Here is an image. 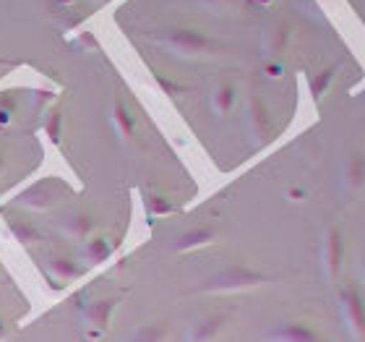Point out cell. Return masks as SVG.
<instances>
[{
  "instance_id": "6da1fadb",
  "label": "cell",
  "mask_w": 365,
  "mask_h": 342,
  "mask_svg": "<svg viewBox=\"0 0 365 342\" xmlns=\"http://www.w3.org/2000/svg\"><path fill=\"white\" fill-rule=\"evenodd\" d=\"M267 280L261 272L256 269H248V266H230V269H222L214 277L201 285L204 293H243V290L259 288L261 282Z\"/></svg>"
},
{
  "instance_id": "7a4b0ae2",
  "label": "cell",
  "mask_w": 365,
  "mask_h": 342,
  "mask_svg": "<svg viewBox=\"0 0 365 342\" xmlns=\"http://www.w3.org/2000/svg\"><path fill=\"white\" fill-rule=\"evenodd\" d=\"M339 311H342L344 327L352 335V340L365 342V301L355 285L339 290Z\"/></svg>"
},
{
  "instance_id": "3957f363",
  "label": "cell",
  "mask_w": 365,
  "mask_h": 342,
  "mask_svg": "<svg viewBox=\"0 0 365 342\" xmlns=\"http://www.w3.org/2000/svg\"><path fill=\"white\" fill-rule=\"evenodd\" d=\"M162 45L168 47L170 53L180 55V58H198L212 47V39L196 29H175L162 39Z\"/></svg>"
},
{
  "instance_id": "277c9868",
  "label": "cell",
  "mask_w": 365,
  "mask_h": 342,
  "mask_svg": "<svg viewBox=\"0 0 365 342\" xmlns=\"http://www.w3.org/2000/svg\"><path fill=\"white\" fill-rule=\"evenodd\" d=\"M342 261H344L342 233L336 228H329L327 236H324V243H321V266H324L329 280H336V274L342 269Z\"/></svg>"
},
{
  "instance_id": "5b68a950",
  "label": "cell",
  "mask_w": 365,
  "mask_h": 342,
  "mask_svg": "<svg viewBox=\"0 0 365 342\" xmlns=\"http://www.w3.org/2000/svg\"><path fill=\"white\" fill-rule=\"evenodd\" d=\"M269 113L264 102L259 97H251L248 102V110H245V131H248V136L256 141V144H264L269 139Z\"/></svg>"
},
{
  "instance_id": "8992f818",
  "label": "cell",
  "mask_w": 365,
  "mask_h": 342,
  "mask_svg": "<svg viewBox=\"0 0 365 342\" xmlns=\"http://www.w3.org/2000/svg\"><path fill=\"white\" fill-rule=\"evenodd\" d=\"M269 342H327L316 329L305 327V324H282L272 329L267 335Z\"/></svg>"
},
{
  "instance_id": "52a82bcc",
  "label": "cell",
  "mask_w": 365,
  "mask_h": 342,
  "mask_svg": "<svg viewBox=\"0 0 365 342\" xmlns=\"http://www.w3.org/2000/svg\"><path fill=\"white\" fill-rule=\"evenodd\" d=\"M225 329V316H206V319L190 324L185 340L188 342H214Z\"/></svg>"
},
{
  "instance_id": "ba28073f",
  "label": "cell",
  "mask_w": 365,
  "mask_h": 342,
  "mask_svg": "<svg viewBox=\"0 0 365 342\" xmlns=\"http://www.w3.org/2000/svg\"><path fill=\"white\" fill-rule=\"evenodd\" d=\"M115 308V301H97V303H91L89 308L84 311V321L86 327L94 329V335L91 337H99L102 332L107 329V324H110V313H113Z\"/></svg>"
},
{
  "instance_id": "9c48e42d",
  "label": "cell",
  "mask_w": 365,
  "mask_h": 342,
  "mask_svg": "<svg viewBox=\"0 0 365 342\" xmlns=\"http://www.w3.org/2000/svg\"><path fill=\"white\" fill-rule=\"evenodd\" d=\"M217 238V233H214V228H196V230H188V233H182L180 238L175 241V248L178 253H185V251H193V248H204V246H209Z\"/></svg>"
},
{
  "instance_id": "30bf717a",
  "label": "cell",
  "mask_w": 365,
  "mask_h": 342,
  "mask_svg": "<svg viewBox=\"0 0 365 342\" xmlns=\"http://www.w3.org/2000/svg\"><path fill=\"white\" fill-rule=\"evenodd\" d=\"M91 228H94V222H91L89 214H68L66 220H63L61 230H63V236L71 238V241H84V238H89Z\"/></svg>"
},
{
  "instance_id": "8fae6325",
  "label": "cell",
  "mask_w": 365,
  "mask_h": 342,
  "mask_svg": "<svg viewBox=\"0 0 365 342\" xmlns=\"http://www.w3.org/2000/svg\"><path fill=\"white\" fill-rule=\"evenodd\" d=\"M113 126H115V131H118V136H120L123 141L133 139V131H136V121H133L130 110L125 105H123V102H115V105H113Z\"/></svg>"
},
{
  "instance_id": "7c38bea8",
  "label": "cell",
  "mask_w": 365,
  "mask_h": 342,
  "mask_svg": "<svg viewBox=\"0 0 365 342\" xmlns=\"http://www.w3.org/2000/svg\"><path fill=\"white\" fill-rule=\"evenodd\" d=\"M235 107V86L232 84H220L212 91V110L217 118H225Z\"/></svg>"
},
{
  "instance_id": "4fadbf2b",
  "label": "cell",
  "mask_w": 365,
  "mask_h": 342,
  "mask_svg": "<svg viewBox=\"0 0 365 342\" xmlns=\"http://www.w3.org/2000/svg\"><path fill=\"white\" fill-rule=\"evenodd\" d=\"M81 253H84L86 264H102V261H107L110 253H113V243H110L107 238H91V241H86Z\"/></svg>"
},
{
  "instance_id": "5bb4252c",
  "label": "cell",
  "mask_w": 365,
  "mask_h": 342,
  "mask_svg": "<svg viewBox=\"0 0 365 342\" xmlns=\"http://www.w3.org/2000/svg\"><path fill=\"white\" fill-rule=\"evenodd\" d=\"M342 178H344V186H347V188H360V186L365 183V160L363 157H350V160L344 162Z\"/></svg>"
},
{
  "instance_id": "9a60e30c",
  "label": "cell",
  "mask_w": 365,
  "mask_h": 342,
  "mask_svg": "<svg viewBox=\"0 0 365 342\" xmlns=\"http://www.w3.org/2000/svg\"><path fill=\"white\" fill-rule=\"evenodd\" d=\"M50 274L58 277L61 282H68V280H76L78 274H81V266L76 261H71V258L55 256L50 258Z\"/></svg>"
},
{
  "instance_id": "2e32d148",
  "label": "cell",
  "mask_w": 365,
  "mask_h": 342,
  "mask_svg": "<svg viewBox=\"0 0 365 342\" xmlns=\"http://www.w3.org/2000/svg\"><path fill=\"white\" fill-rule=\"evenodd\" d=\"M165 337H168V324L154 321V324H146V327L138 329L128 342H165Z\"/></svg>"
},
{
  "instance_id": "e0dca14e",
  "label": "cell",
  "mask_w": 365,
  "mask_h": 342,
  "mask_svg": "<svg viewBox=\"0 0 365 342\" xmlns=\"http://www.w3.org/2000/svg\"><path fill=\"white\" fill-rule=\"evenodd\" d=\"M284 42H287V29L284 26H274V29L267 31V37H264V50L269 55L279 53L282 47H284Z\"/></svg>"
},
{
  "instance_id": "ac0fdd59",
  "label": "cell",
  "mask_w": 365,
  "mask_h": 342,
  "mask_svg": "<svg viewBox=\"0 0 365 342\" xmlns=\"http://www.w3.org/2000/svg\"><path fill=\"white\" fill-rule=\"evenodd\" d=\"M11 230H14V236L19 238V241H21V243H34V241H37L39 238V233L34 228H31V225H26V222H14V225H11Z\"/></svg>"
},
{
  "instance_id": "d6986e66",
  "label": "cell",
  "mask_w": 365,
  "mask_h": 342,
  "mask_svg": "<svg viewBox=\"0 0 365 342\" xmlns=\"http://www.w3.org/2000/svg\"><path fill=\"white\" fill-rule=\"evenodd\" d=\"M61 126H63V115H61V110H53V113L47 115V121H45L47 136L53 139V141H61Z\"/></svg>"
},
{
  "instance_id": "ffe728a7",
  "label": "cell",
  "mask_w": 365,
  "mask_h": 342,
  "mask_svg": "<svg viewBox=\"0 0 365 342\" xmlns=\"http://www.w3.org/2000/svg\"><path fill=\"white\" fill-rule=\"evenodd\" d=\"M146 206H149V214H152V217L173 212V204H170V201H165L162 196H146Z\"/></svg>"
},
{
  "instance_id": "44dd1931",
  "label": "cell",
  "mask_w": 365,
  "mask_h": 342,
  "mask_svg": "<svg viewBox=\"0 0 365 342\" xmlns=\"http://www.w3.org/2000/svg\"><path fill=\"white\" fill-rule=\"evenodd\" d=\"M331 76H334V69L324 71V74H321V76L313 81V94H316V97H321V94L327 91V84L331 81Z\"/></svg>"
},
{
  "instance_id": "7402d4cb",
  "label": "cell",
  "mask_w": 365,
  "mask_h": 342,
  "mask_svg": "<svg viewBox=\"0 0 365 342\" xmlns=\"http://www.w3.org/2000/svg\"><path fill=\"white\" fill-rule=\"evenodd\" d=\"M8 123H11V113L0 107V126H8Z\"/></svg>"
},
{
  "instance_id": "603a6c76",
  "label": "cell",
  "mask_w": 365,
  "mask_h": 342,
  "mask_svg": "<svg viewBox=\"0 0 365 342\" xmlns=\"http://www.w3.org/2000/svg\"><path fill=\"white\" fill-rule=\"evenodd\" d=\"M204 3H209V6H222V3H227V0H204Z\"/></svg>"
},
{
  "instance_id": "cb8c5ba5",
  "label": "cell",
  "mask_w": 365,
  "mask_h": 342,
  "mask_svg": "<svg viewBox=\"0 0 365 342\" xmlns=\"http://www.w3.org/2000/svg\"><path fill=\"white\" fill-rule=\"evenodd\" d=\"M3 337H6V321L0 319V340H3Z\"/></svg>"
},
{
  "instance_id": "d4e9b609",
  "label": "cell",
  "mask_w": 365,
  "mask_h": 342,
  "mask_svg": "<svg viewBox=\"0 0 365 342\" xmlns=\"http://www.w3.org/2000/svg\"><path fill=\"white\" fill-rule=\"evenodd\" d=\"M360 274H363V282H365V253H363V264H360Z\"/></svg>"
},
{
  "instance_id": "484cf974",
  "label": "cell",
  "mask_w": 365,
  "mask_h": 342,
  "mask_svg": "<svg viewBox=\"0 0 365 342\" xmlns=\"http://www.w3.org/2000/svg\"><path fill=\"white\" fill-rule=\"evenodd\" d=\"M3 168H6V157H3V152H0V173H3Z\"/></svg>"
}]
</instances>
